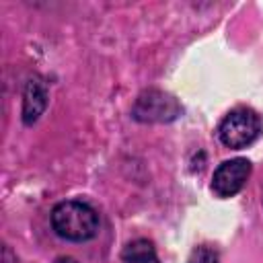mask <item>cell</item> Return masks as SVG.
<instances>
[{"instance_id":"7a4b0ae2","label":"cell","mask_w":263,"mask_h":263,"mask_svg":"<svg viewBox=\"0 0 263 263\" xmlns=\"http://www.w3.org/2000/svg\"><path fill=\"white\" fill-rule=\"evenodd\" d=\"M263 132L261 117L247 107L232 109L218 127V138L226 148L240 150L251 146Z\"/></svg>"},{"instance_id":"277c9868","label":"cell","mask_w":263,"mask_h":263,"mask_svg":"<svg viewBox=\"0 0 263 263\" xmlns=\"http://www.w3.org/2000/svg\"><path fill=\"white\" fill-rule=\"evenodd\" d=\"M251 177V162L247 158H230L224 160L212 177V191L218 197L236 195Z\"/></svg>"},{"instance_id":"5b68a950","label":"cell","mask_w":263,"mask_h":263,"mask_svg":"<svg viewBox=\"0 0 263 263\" xmlns=\"http://www.w3.org/2000/svg\"><path fill=\"white\" fill-rule=\"evenodd\" d=\"M47 107V86L39 78H31L23 92V123L33 125Z\"/></svg>"},{"instance_id":"ba28073f","label":"cell","mask_w":263,"mask_h":263,"mask_svg":"<svg viewBox=\"0 0 263 263\" xmlns=\"http://www.w3.org/2000/svg\"><path fill=\"white\" fill-rule=\"evenodd\" d=\"M2 263H16V259L12 257V253H10L8 247H4V259H2Z\"/></svg>"},{"instance_id":"6da1fadb","label":"cell","mask_w":263,"mask_h":263,"mask_svg":"<svg viewBox=\"0 0 263 263\" xmlns=\"http://www.w3.org/2000/svg\"><path fill=\"white\" fill-rule=\"evenodd\" d=\"M51 228L60 238L82 242L99 232V214L84 201L68 199L51 210Z\"/></svg>"},{"instance_id":"8992f818","label":"cell","mask_w":263,"mask_h":263,"mask_svg":"<svg viewBox=\"0 0 263 263\" xmlns=\"http://www.w3.org/2000/svg\"><path fill=\"white\" fill-rule=\"evenodd\" d=\"M121 263H160V261L154 245L146 238H138L125 245V249L121 251Z\"/></svg>"},{"instance_id":"3957f363","label":"cell","mask_w":263,"mask_h":263,"mask_svg":"<svg viewBox=\"0 0 263 263\" xmlns=\"http://www.w3.org/2000/svg\"><path fill=\"white\" fill-rule=\"evenodd\" d=\"M179 101L160 88L142 90L132 107V117L142 123H168L181 115Z\"/></svg>"},{"instance_id":"9c48e42d","label":"cell","mask_w":263,"mask_h":263,"mask_svg":"<svg viewBox=\"0 0 263 263\" xmlns=\"http://www.w3.org/2000/svg\"><path fill=\"white\" fill-rule=\"evenodd\" d=\"M53 263H78L76 259H72V257H58Z\"/></svg>"},{"instance_id":"52a82bcc","label":"cell","mask_w":263,"mask_h":263,"mask_svg":"<svg viewBox=\"0 0 263 263\" xmlns=\"http://www.w3.org/2000/svg\"><path fill=\"white\" fill-rule=\"evenodd\" d=\"M187 263H218V253L205 245L195 247L187 259Z\"/></svg>"}]
</instances>
